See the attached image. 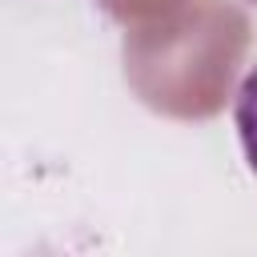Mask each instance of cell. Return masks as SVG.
<instances>
[{
    "label": "cell",
    "mask_w": 257,
    "mask_h": 257,
    "mask_svg": "<svg viewBox=\"0 0 257 257\" xmlns=\"http://www.w3.org/2000/svg\"><path fill=\"white\" fill-rule=\"evenodd\" d=\"M233 124H237L245 161H249V169L257 173V68H253V72L241 80V88H237V100H233Z\"/></svg>",
    "instance_id": "6da1fadb"
}]
</instances>
